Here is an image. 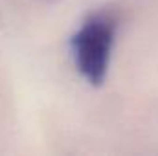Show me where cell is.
<instances>
[{
	"label": "cell",
	"instance_id": "cell-1",
	"mask_svg": "<svg viewBox=\"0 0 158 156\" xmlns=\"http://www.w3.org/2000/svg\"><path fill=\"white\" fill-rule=\"evenodd\" d=\"M118 20L109 13L88 17L70 39L77 72L92 86H101L109 74Z\"/></svg>",
	"mask_w": 158,
	"mask_h": 156
},
{
	"label": "cell",
	"instance_id": "cell-2",
	"mask_svg": "<svg viewBox=\"0 0 158 156\" xmlns=\"http://www.w3.org/2000/svg\"><path fill=\"white\" fill-rule=\"evenodd\" d=\"M37 2H42V4H57L59 0H37Z\"/></svg>",
	"mask_w": 158,
	"mask_h": 156
}]
</instances>
